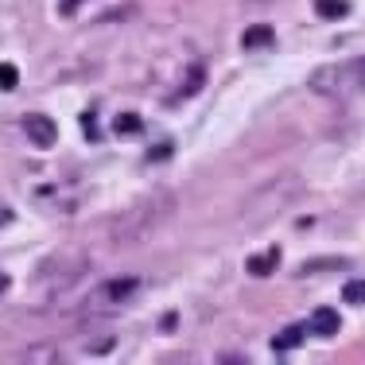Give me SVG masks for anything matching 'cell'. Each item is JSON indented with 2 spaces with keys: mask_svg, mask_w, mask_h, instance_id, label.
Masks as SVG:
<instances>
[{
  "mask_svg": "<svg viewBox=\"0 0 365 365\" xmlns=\"http://www.w3.org/2000/svg\"><path fill=\"white\" fill-rule=\"evenodd\" d=\"M175 210V198L171 195H152V198H144V202H136V206H128L125 214H120L117 222H113V237L117 241H136V237H144L148 230H155L168 214Z\"/></svg>",
  "mask_w": 365,
  "mask_h": 365,
  "instance_id": "obj_1",
  "label": "cell"
},
{
  "mask_svg": "<svg viewBox=\"0 0 365 365\" xmlns=\"http://www.w3.org/2000/svg\"><path fill=\"white\" fill-rule=\"evenodd\" d=\"M311 90L334 93V98H350V93H361V90H365V55L346 58V63L319 66V71L311 74Z\"/></svg>",
  "mask_w": 365,
  "mask_h": 365,
  "instance_id": "obj_2",
  "label": "cell"
},
{
  "mask_svg": "<svg viewBox=\"0 0 365 365\" xmlns=\"http://www.w3.org/2000/svg\"><path fill=\"white\" fill-rule=\"evenodd\" d=\"M136 292H140V280H136V276H117V280L98 284V288L86 295L82 311L86 315H106V311H117L120 303H128Z\"/></svg>",
  "mask_w": 365,
  "mask_h": 365,
  "instance_id": "obj_3",
  "label": "cell"
},
{
  "mask_svg": "<svg viewBox=\"0 0 365 365\" xmlns=\"http://www.w3.org/2000/svg\"><path fill=\"white\" fill-rule=\"evenodd\" d=\"M24 133H28V140L36 148H55V140H58V125L51 117H43V113H31L24 120Z\"/></svg>",
  "mask_w": 365,
  "mask_h": 365,
  "instance_id": "obj_4",
  "label": "cell"
},
{
  "mask_svg": "<svg viewBox=\"0 0 365 365\" xmlns=\"http://www.w3.org/2000/svg\"><path fill=\"white\" fill-rule=\"evenodd\" d=\"M307 330H311V334H319V338H334L338 330H342V319H338L334 307H315V311H311Z\"/></svg>",
  "mask_w": 365,
  "mask_h": 365,
  "instance_id": "obj_5",
  "label": "cell"
},
{
  "mask_svg": "<svg viewBox=\"0 0 365 365\" xmlns=\"http://www.w3.org/2000/svg\"><path fill=\"white\" fill-rule=\"evenodd\" d=\"M268 43H276V31H272V24H253V28H245V36H241V47H245V51L268 47Z\"/></svg>",
  "mask_w": 365,
  "mask_h": 365,
  "instance_id": "obj_6",
  "label": "cell"
},
{
  "mask_svg": "<svg viewBox=\"0 0 365 365\" xmlns=\"http://www.w3.org/2000/svg\"><path fill=\"white\" fill-rule=\"evenodd\" d=\"M245 268L253 276H272L276 268H280V249H268V253H260V257H249Z\"/></svg>",
  "mask_w": 365,
  "mask_h": 365,
  "instance_id": "obj_7",
  "label": "cell"
},
{
  "mask_svg": "<svg viewBox=\"0 0 365 365\" xmlns=\"http://www.w3.org/2000/svg\"><path fill=\"white\" fill-rule=\"evenodd\" d=\"M307 334H311L307 327H288V330H280V334L272 338V350H276V354H284V350H295V346H299Z\"/></svg>",
  "mask_w": 365,
  "mask_h": 365,
  "instance_id": "obj_8",
  "label": "cell"
},
{
  "mask_svg": "<svg viewBox=\"0 0 365 365\" xmlns=\"http://www.w3.org/2000/svg\"><path fill=\"white\" fill-rule=\"evenodd\" d=\"M113 133H117V136H140L144 133L140 113H120V117L113 120Z\"/></svg>",
  "mask_w": 365,
  "mask_h": 365,
  "instance_id": "obj_9",
  "label": "cell"
},
{
  "mask_svg": "<svg viewBox=\"0 0 365 365\" xmlns=\"http://www.w3.org/2000/svg\"><path fill=\"white\" fill-rule=\"evenodd\" d=\"M315 12L323 20H342V16H350V4L346 0H315Z\"/></svg>",
  "mask_w": 365,
  "mask_h": 365,
  "instance_id": "obj_10",
  "label": "cell"
},
{
  "mask_svg": "<svg viewBox=\"0 0 365 365\" xmlns=\"http://www.w3.org/2000/svg\"><path fill=\"white\" fill-rule=\"evenodd\" d=\"M342 299H346V303H354V307H361V303H365V280H346Z\"/></svg>",
  "mask_w": 365,
  "mask_h": 365,
  "instance_id": "obj_11",
  "label": "cell"
},
{
  "mask_svg": "<svg viewBox=\"0 0 365 365\" xmlns=\"http://www.w3.org/2000/svg\"><path fill=\"white\" fill-rule=\"evenodd\" d=\"M20 86V71L12 63H0V90H16Z\"/></svg>",
  "mask_w": 365,
  "mask_h": 365,
  "instance_id": "obj_12",
  "label": "cell"
},
{
  "mask_svg": "<svg viewBox=\"0 0 365 365\" xmlns=\"http://www.w3.org/2000/svg\"><path fill=\"white\" fill-rule=\"evenodd\" d=\"M198 86H202V71L195 66V71H190V78L179 86V98H190V93H198Z\"/></svg>",
  "mask_w": 365,
  "mask_h": 365,
  "instance_id": "obj_13",
  "label": "cell"
},
{
  "mask_svg": "<svg viewBox=\"0 0 365 365\" xmlns=\"http://www.w3.org/2000/svg\"><path fill=\"white\" fill-rule=\"evenodd\" d=\"M346 260H303L299 272H319V268H342Z\"/></svg>",
  "mask_w": 365,
  "mask_h": 365,
  "instance_id": "obj_14",
  "label": "cell"
},
{
  "mask_svg": "<svg viewBox=\"0 0 365 365\" xmlns=\"http://www.w3.org/2000/svg\"><path fill=\"white\" fill-rule=\"evenodd\" d=\"M82 133L90 136V140H98V136H101V128H98V117H93V113H86V117H82Z\"/></svg>",
  "mask_w": 365,
  "mask_h": 365,
  "instance_id": "obj_15",
  "label": "cell"
},
{
  "mask_svg": "<svg viewBox=\"0 0 365 365\" xmlns=\"http://www.w3.org/2000/svg\"><path fill=\"white\" fill-rule=\"evenodd\" d=\"M171 155V144H155V152H148V160H168Z\"/></svg>",
  "mask_w": 365,
  "mask_h": 365,
  "instance_id": "obj_16",
  "label": "cell"
},
{
  "mask_svg": "<svg viewBox=\"0 0 365 365\" xmlns=\"http://www.w3.org/2000/svg\"><path fill=\"white\" fill-rule=\"evenodd\" d=\"M8 292V272H0V295Z\"/></svg>",
  "mask_w": 365,
  "mask_h": 365,
  "instance_id": "obj_17",
  "label": "cell"
}]
</instances>
